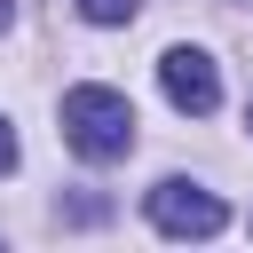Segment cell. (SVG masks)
I'll list each match as a JSON object with an SVG mask.
<instances>
[{
	"label": "cell",
	"mask_w": 253,
	"mask_h": 253,
	"mask_svg": "<svg viewBox=\"0 0 253 253\" xmlns=\"http://www.w3.org/2000/svg\"><path fill=\"white\" fill-rule=\"evenodd\" d=\"M0 32H8V0H0Z\"/></svg>",
	"instance_id": "6"
},
{
	"label": "cell",
	"mask_w": 253,
	"mask_h": 253,
	"mask_svg": "<svg viewBox=\"0 0 253 253\" xmlns=\"http://www.w3.org/2000/svg\"><path fill=\"white\" fill-rule=\"evenodd\" d=\"M79 16H87V24H134L142 0H79Z\"/></svg>",
	"instance_id": "4"
},
{
	"label": "cell",
	"mask_w": 253,
	"mask_h": 253,
	"mask_svg": "<svg viewBox=\"0 0 253 253\" xmlns=\"http://www.w3.org/2000/svg\"><path fill=\"white\" fill-rule=\"evenodd\" d=\"M158 87H166V103L190 111V119H206V111L221 103V71H213L206 47H166V55H158Z\"/></svg>",
	"instance_id": "3"
},
{
	"label": "cell",
	"mask_w": 253,
	"mask_h": 253,
	"mask_svg": "<svg viewBox=\"0 0 253 253\" xmlns=\"http://www.w3.org/2000/svg\"><path fill=\"white\" fill-rule=\"evenodd\" d=\"M0 174H16V126L0 119Z\"/></svg>",
	"instance_id": "5"
},
{
	"label": "cell",
	"mask_w": 253,
	"mask_h": 253,
	"mask_svg": "<svg viewBox=\"0 0 253 253\" xmlns=\"http://www.w3.org/2000/svg\"><path fill=\"white\" fill-rule=\"evenodd\" d=\"M63 142L87 158V166H111L134 150V103L119 87H71L63 95Z\"/></svg>",
	"instance_id": "1"
},
{
	"label": "cell",
	"mask_w": 253,
	"mask_h": 253,
	"mask_svg": "<svg viewBox=\"0 0 253 253\" xmlns=\"http://www.w3.org/2000/svg\"><path fill=\"white\" fill-rule=\"evenodd\" d=\"M150 221L166 229V237H213L221 221H229V206L206 190V182H190V174H166V182H150Z\"/></svg>",
	"instance_id": "2"
},
{
	"label": "cell",
	"mask_w": 253,
	"mask_h": 253,
	"mask_svg": "<svg viewBox=\"0 0 253 253\" xmlns=\"http://www.w3.org/2000/svg\"><path fill=\"white\" fill-rule=\"evenodd\" d=\"M245 126H253V111H245Z\"/></svg>",
	"instance_id": "7"
}]
</instances>
